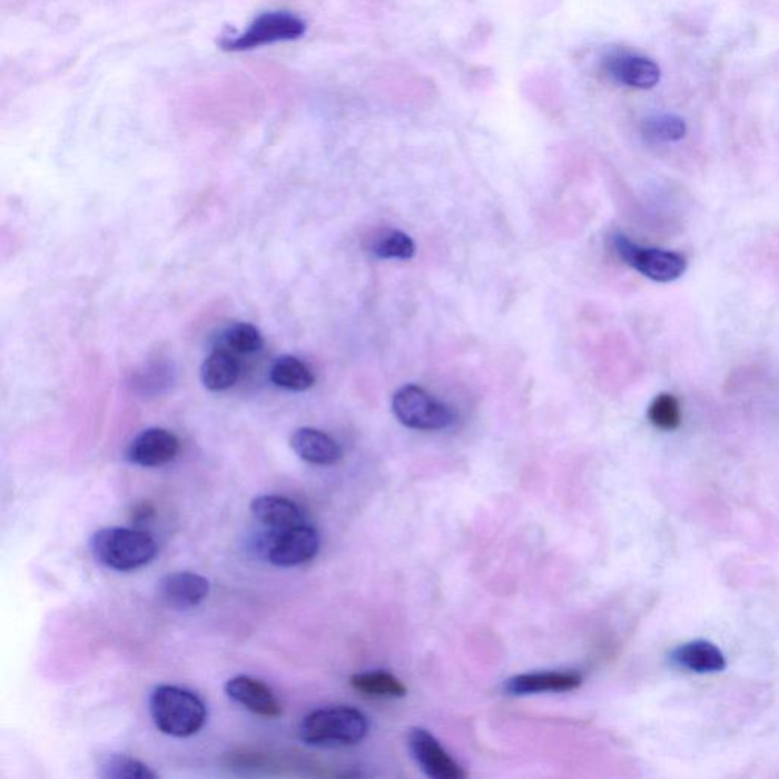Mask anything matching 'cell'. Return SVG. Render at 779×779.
I'll list each match as a JSON object with an SVG mask.
<instances>
[{
	"instance_id": "6da1fadb",
	"label": "cell",
	"mask_w": 779,
	"mask_h": 779,
	"mask_svg": "<svg viewBox=\"0 0 779 779\" xmlns=\"http://www.w3.org/2000/svg\"><path fill=\"white\" fill-rule=\"evenodd\" d=\"M149 714L156 728L176 739H186L205 727V702L193 691L174 686H160L149 696Z\"/></svg>"
},
{
	"instance_id": "7a4b0ae2",
	"label": "cell",
	"mask_w": 779,
	"mask_h": 779,
	"mask_svg": "<svg viewBox=\"0 0 779 779\" xmlns=\"http://www.w3.org/2000/svg\"><path fill=\"white\" fill-rule=\"evenodd\" d=\"M90 551L101 565L127 573L148 565L156 558L157 542L138 529H102L90 538Z\"/></svg>"
},
{
	"instance_id": "3957f363",
	"label": "cell",
	"mask_w": 779,
	"mask_h": 779,
	"mask_svg": "<svg viewBox=\"0 0 779 779\" xmlns=\"http://www.w3.org/2000/svg\"><path fill=\"white\" fill-rule=\"evenodd\" d=\"M368 722L352 707H327L304 717L298 736L317 748H344L359 743L367 736Z\"/></svg>"
},
{
	"instance_id": "277c9868",
	"label": "cell",
	"mask_w": 779,
	"mask_h": 779,
	"mask_svg": "<svg viewBox=\"0 0 779 779\" xmlns=\"http://www.w3.org/2000/svg\"><path fill=\"white\" fill-rule=\"evenodd\" d=\"M392 407L397 421L412 430L441 431L455 422L454 410L418 385L410 384L397 389Z\"/></svg>"
},
{
	"instance_id": "5b68a950",
	"label": "cell",
	"mask_w": 779,
	"mask_h": 779,
	"mask_svg": "<svg viewBox=\"0 0 779 779\" xmlns=\"http://www.w3.org/2000/svg\"><path fill=\"white\" fill-rule=\"evenodd\" d=\"M612 247L629 267L637 269L640 275L659 284H670L682 277L687 269L686 256L681 253L664 250V248L642 247L631 241L625 235L612 236Z\"/></svg>"
},
{
	"instance_id": "8992f818",
	"label": "cell",
	"mask_w": 779,
	"mask_h": 779,
	"mask_svg": "<svg viewBox=\"0 0 779 779\" xmlns=\"http://www.w3.org/2000/svg\"><path fill=\"white\" fill-rule=\"evenodd\" d=\"M306 32V23L296 14L285 11L265 12L253 20L243 34L226 37L221 47L226 51H252V49L300 39Z\"/></svg>"
},
{
	"instance_id": "52a82bcc",
	"label": "cell",
	"mask_w": 779,
	"mask_h": 779,
	"mask_svg": "<svg viewBox=\"0 0 779 779\" xmlns=\"http://www.w3.org/2000/svg\"><path fill=\"white\" fill-rule=\"evenodd\" d=\"M263 550L265 558L273 565L292 568L313 561L321 550V534L309 524L269 532L265 538Z\"/></svg>"
},
{
	"instance_id": "ba28073f",
	"label": "cell",
	"mask_w": 779,
	"mask_h": 779,
	"mask_svg": "<svg viewBox=\"0 0 779 779\" xmlns=\"http://www.w3.org/2000/svg\"><path fill=\"white\" fill-rule=\"evenodd\" d=\"M410 752L421 769L434 779H464L462 766L442 748L436 737L426 729L414 728L408 733Z\"/></svg>"
},
{
	"instance_id": "9c48e42d",
	"label": "cell",
	"mask_w": 779,
	"mask_h": 779,
	"mask_svg": "<svg viewBox=\"0 0 779 779\" xmlns=\"http://www.w3.org/2000/svg\"><path fill=\"white\" fill-rule=\"evenodd\" d=\"M180 451L176 434L164 428H149L140 433L128 446L127 458L142 467H159L171 463Z\"/></svg>"
},
{
	"instance_id": "30bf717a",
	"label": "cell",
	"mask_w": 779,
	"mask_h": 779,
	"mask_svg": "<svg viewBox=\"0 0 779 779\" xmlns=\"http://www.w3.org/2000/svg\"><path fill=\"white\" fill-rule=\"evenodd\" d=\"M609 77L633 89H652L661 80V70L648 57L631 52H613L604 58Z\"/></svg>"
},
{
	"instance_id": "8fae6325",
	"label": "cell",
	"mask_w": 779,
	"mask_h": 779,
	"mask_svg": "<svg viewBox=\"0 0 779 779\" xmlns=\"http://www.w3.org/2000/svg\"><path fill=\"white\" fill-rule=\"evenodd\" d=\"M224 691L234 702L239 703L253 714L267 717V719H275L282 714V706L275 691L258 679L231 678L224 687Z\"/></svg>"
},
{
	"instance_id": "7c38bea8",
	"label": "cell",
	"mask_w": 779,
	"mask_h": 779,
	"mask_svg": "<svg viewBox=\"0 0 779 779\" xmlns=\"http://www.w3.org/2000/svg\"><path fill=\"white\" fill-rule=\"evenodd\" d=\"M210 592L209 580L200 574L172 573L161 579L159 595L165 604L178 611H188L205 602Z\"/></svg>"
},
{
	"instance_id": "4fadbf2b",
	"label": "cell",
	"mask_w": 779,
	"mask_h": 779,
	"mask_svg": "<svg viewBox=\"0 0 779 779\" xmlns=\"http://www.w3.org/2000/svg\"><path fill=\"white\" fill-rule=\"evenodd\" d=\"M250 511L256 521L272 530L282 532L305 524V515L293 500L280 495H260L252 501Z\"/></svg>"
},
{
	"instance_id": "5bb4252c",
	"label": "cell",
	"mask_w": 779,
	"mask_h": 779,
	"mask_svg": "<svg viewBox=\"0 0 779 779\" xmlns=\"http://www.w3.org/2000/svg\"><path fill=\"white\" fill-rule=\"evenodd\" d=\"M582 686L578 673L563 671H546V673L520 674L504 683L505 693L511 696H527L536 693H566Z\"/></svg>"
},
{
	"instance_id": "9a60e30c",
	"label": "cell",
	"mask_w": 779,
	"mask_h": 779,
	"mask_svg": "<svg viewBox=\"0 0 779 779\" xmlns=\"http://www.w3.org/2000/svg\"><path fill=\"white\" fill-rule=\"evenodd\" d=\"M289 443L298 457L317 466H333L343 458V451L338 443L316 428L294 431Z\"/></svg>"
},
{
	"instance_id": "2e32d148",
	"label": "cell",
	"mask_w": 779,
	"mask_h": 779,
	"mask_svg": "<svg viewBox=\"0 0 779 779\" xmlns=\"http://www.w3.org/2000/svg\"><path fill=\"white\" fill-rule=\"evenodd\" d=\"M241 375V364L234 352L217 347L207 356L201 367V381L210 392H224L234 387Z\"/></svg>"
},
{
	"instance_id": "e0dca14e",
	"label": "cell",
	"mask_w": 779,
	"mask_h": 779,
	"mask_svg": "<svg viewBox=\"0 0 779 779\" xmlns=\"http://www.w3.org/2000/svg\"><path fill=\"white\" fill-rule=\"evenodd\" d=\"M674 661L696 673H716L727 667L722 650L708 641H691L674 652Z\"/></svg>"
},
{
	"instance_id": "ac0fdd59",
	"label": "cell",
	"mask_w": 779,
	"mask_h": 779,
	"mask_svg": "<svg viewBox=\"0 0 779 779\" xmlns=\"http://www.w3.org/2000/svg\"><path fill=\"white\" fill-rule=\"evenodd\" d=\"M269 378L277 387L292 389V392H306L316 384V375L310 367L296 356H280L273 364Z\"/></svg>"
},
{
	"instance_id": "d6986e66",
	"label": "cell",
	"mask_w": 779,
	"mask_h": 779,
	"mask_svg": "<svg viewBox=\"0 0 779 779\" xmlns=\"http://www.w3.org/2000/svg\"><path fill=\"white\" fill-rule=\"evenodd\" d=\"M351 686L368 698H402L407 694V687L401 679L385 671H368L358 673L351 679Z\"/></svg>"
},
{
	"instance_id": "ffe728a7",
	"label": "cell",
	"mask_w": 779,
	"mask_h": 779,
	"mask_svg": "<svg viewBox=\"0 0 779 779\" xmlns=\"http://www.w3.org/2000/svg\"><path fill=\"white\" fill-rule=\"evenodd\" d=\"M371 252L379 259H412L416 244L401 230H387L373 239Z\"/></svg>"
},
{
	"instance_id": "44dd1931",
	"label": "cell",
	"mask_w": 779,
	"mask_h": 779,
	"mask_svg": "<svg viewBox=\"0 0 779 779\" xmlns=\"http://www.w3.org/2000/svg\"><path fill=\"white\" fill-rule=\"evenodd\" d=\"M642 135L650 142H678L686 138L687 126L677 115H654L642 122Z\"/></svg>"
},
{
	"instance_id": "7402d4cb",
	"label": "cell",
	"mask_w": 779,
	"mask_h": 779,
	"mask_svg": "<svg viewBox=\"0 0 779 779\" xmlns=\"http://www.w3.org/2000/svg\"><path fill=\"white\" fill-rule=\"evenodd\" d=\"M264 338L255 326L248 323H235L224 329L221 347L234 354H255L263 349Z\"/></svg>"
},
{
	"instance_id": "603a6c76",
	"label": "cell",
	"mask_w": 779,
	"mask_h": 779,
	"mask_svg": "<svg viewBox=\"0 0 779 779\" xmlns=\"http://www.w3.org/2000/svg\"><path fill=\"white\" fill-rule=\"evenodd\" d=\"M649 421L661 431H674L682 424L681 402L670 393H661L652 401L648 412Z\"/></svg>"
},
{
	"instance_id": "cb8c5ba5",
	"label": "cell",
	"mask_w": 779,
	"mask_h": 779,
	"mask_svg": "<svg viewBox=\"0 0 779 779\" xmlns=\"http://www.w3.org/2000/svg\"><path fill=\"white\" fill-rule=\"evenodd\" d=\"M101 775L106 779H155L152 772L145 762L127 756H110L102 761Z\"/></svg>"
}]
</instances>
